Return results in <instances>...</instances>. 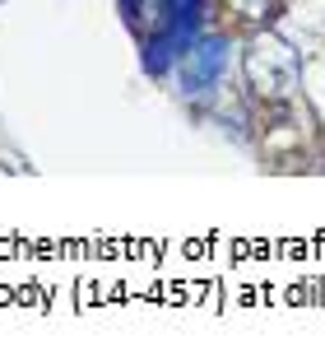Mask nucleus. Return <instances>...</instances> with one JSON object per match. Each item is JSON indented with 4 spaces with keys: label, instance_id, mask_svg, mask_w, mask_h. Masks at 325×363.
<instances>
[{
    "label": "nucleus",
    "instance_id": "nucleus-1",
    "mask_svg": "<svg viewBox=\"0 0 325 363\" xmlns=\"http://www.w3.org/2000/svg\"><path fill=\"white\" fill-rule=\"evenodd\" d=\"M228 70V38H214V33H200L195 43L181 52L177 61V79H181V94L200 98L219 84V75Z\"/></svg>",
    "mask_w": 325,
    "mask_h": 363
}]
</instances>
